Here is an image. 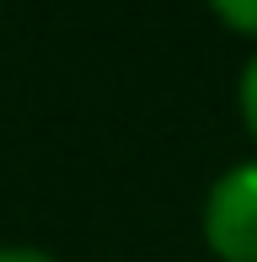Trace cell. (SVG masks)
<instances>
[{"mask_svg": "<svg viewBox=\"0 0 257 262\" xmlns=\"http://www.w3.org/2000/svg\"><path fill=\"white\" fill-rule=\"evenodd\" d=\"M0 262H54V257L38 246H0Z\"/></svg>", "mask_w": 257, "mask_h": 262, "instance_id": "4", "label": "cell"}, {"mask_svg": "<svg viewBox=\"0 0 257 262\" xmlns=\"http://www.w3.org/2000/svg\"><path fill=\"white\" fill-rule=\"evenodd\" d=\"M204 241L225 262H257V161L230 166L204 198Z\"/></svg>", "mask_w": 257, "mask_h": 262, "instance_id": "1", "label": "cell"}, {"mask_svg": "<svg viewBox=\"0 0 257 262\" xmlns=\"http://www.w3.org/2000/svg\"><path fill=\"white\" fill-rule=\"evenodd\" d=\"M209 6H215V16L225 21V27L257 38V0H209Z\"/></svg>", "mask_w": 257, "mask_h": 262, "instance_id": "2", "label": "cell"}, {"mask_svg": "<svg viewBox=\"0 0 257 262\" xmlns=\"http://www.w3.org/2000/svg\"><path fill=\"white\" fill-rule=\"evenodd\" d=\"M241 118H247L252 139H257V59L241 70Z\"/></svg>", "mask_w": 257, "mask_h": 262, "instance_id": "3", "label": "cell"}]
</instances>
